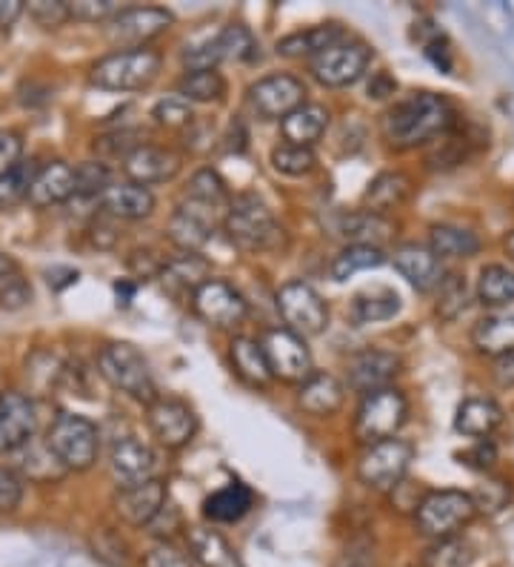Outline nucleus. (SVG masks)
<instances>
[{"instance_id": "f257e3e1", "label": "nucleus", "mask_w": 514, "mask_h": 567, "mask_svg": "<svg viewBox=\"0 0 514 567\" xmlns=\"http://www.w3.org/2000/svg\"><path fill=\"white\" fill-rule=\"evenodd\" d=\"M458 124V110L452 101L434 92H415L386 110L380 118L386 144L395 150H415L434 138H443Z\"/></svg>"}, {"instance_id": "f03ea898", "label": "nucleus", "mask_w": 514, "mask_h": 567, "mask_svg": "<svg viewBox=\"0 0 514 567\" xmlns=\"http://www.w3.org/2000/svg\"><path fill=\"white\" fill-rule=\"evenodd\" d=\"M223 227L229 241L243 252H272L283 244L281 224L274 221L272 209L254 195H238L229 202Z\"/></svg>"}, {"instance_id": "7ed1b4c3", "label": "nucleus", "mask_w": 514, "mask_h": 567, "mask_svg": "<svg viewBox=\"0 0 514 567\" xmlns=\"http://www.w3.org/2000/svg\"><path fill=\"white\" fill-rule=\"evenodd\" d=\"M160 55L155 49H124V52H112L101 58L92 66L90 81L92 86L106 92H137L146 90L160 75Z\"/></svg>"}, {"instance_id": "20e7f679", "label": "nucleus", "mask_w": 514, "mask_h": 567, "mask_svg": "<svg viewBox=\"0 0 514 567\" xmlns=\"http://www.w3.org/2000/svg\"><path fill=\"white\" fill-rule=\"evenodd\" d=\"M97 370H101V375L109 381L112 388L132 395L137 402L151 404L158 399L155 379L149 373V361L144 359V353L135 344L115 341V344L103 347L101 355H97Z\"/></svg>"}, {"instance_id": "39448f33", "label": "nucleus", "mask_w": 514, "mask_h": 567, "mask_svg": "<svg viewBox=\"0 0 514 567\" xmlns=\"http://www.w3.org/2000/svg\"><path fill=\"white\" fill-rule=\"evenodd\" d=\"M478 516L472 493L463 491H432L420 498L418 511H415V522L418 530L429 539H454L463 527L472 525Z\"/></svg>"}, {"instance_id": "423d86ee", "label": "nucleus", "mask_w": 514, "mask_h": 567, "mask_svg": "<svg viewBox=\"0 0 514 567\" xmlns=\"http://www.w3.org/2000/svg\"><path fill=\"white\" fill-rule=\"evenodd\" d=\"M46 447L55 453V458L66 471H90L97 458V450H101V436L86 415L61 413L55 424L49 427Z\"/></svg>"}, {"instance_id": "0eeeda50", "label": "nucleus", "mask_w": 514, "mask_h": 567, "mask_svg": "<svg viewBox=\"0 0 514 567\" xmlns=\"http://www.w3.org/2000/svg\"><path fill=\"white\" fill-rule=\"evenodd\" d=\"M411 462H415V447L409 442L398 436L384 439V442H375L364 450V456L357 462V476L371 491H398Z\"/></svg>"}, {"instance_id": "6e6552de", "label": "nucleus", "mask_w": 514, "mask_h": 567, "mask_svg": "<svg viewBox=\"0 0 514 567\" xmlns=\"http://www.w3.org/2000/svg\"><path fill=\"white\" fill-rule=\"evenodd\" d=\"M406 415H409V402H406V395L400 390L384 388L375 390V393H366L360 408H357L355 436L364 444L395 439L398 430L406 424Z\"/></svg>"}, {"instance_id": "1a4fd4ad", "label": "nucleus", "mask_w": 514, "mask_h": 567, "mask_svg": "<svg viewBox=\"0 0 514 567\" xmlns=\"http://www.w3.org/2000/svg\"><path fill=\"white\" fill-rule=\"evenodd\" d=\"M371 55L375 52L366 41L343 38V41L332 43L329 49H323L321 55L312 58V75L329 90H343V86H352L366 75Z\"/></svg>"}, {"instance_id": "9d476101", "label": "nucleus", "mask_w": 514, "mask_h": 567, "mask_svg": "<svg viewBox=\"0 0 514 567\" xmlns=\"http://www.w3.org/2000/svg\"><path fill=\"white\" fill-rule=\"evenodd\" d=\"M277 310H281L286 330L297 332L301 339L321 336L329 327V307L321 292L306 281H289L277 292Z\"/></svg>"}, {"instance_id": "9b49d317", "label": "nucleus", "mask_w": 514, "mask_h": 567, "mask_svg": "<svg viewBox=\"0 0 514 567\" xmlns=\"http://www.w3.org/2000/svg\"><path fill=\"white\" fill-rule=\"evenodd\" d=\"M263 353H266L272 379L289 381V384H303L308 375L315 373L312 367V353H308L306 341L292 330H269L266 339L261 341Z\"/></svg>"}, {"instance_id": "f8f14e48", "label": "nucleus", "mask_w": 514, "mask_h": 567, "mask_svg": "<svg viewBox=\"0 0 514 567\" xmlns=\"http://www.w3.org/2000/svg\"><path fill=\"white\" fill-rule=\"evenodd\" d=\"M192 307L206 324L234 327L249 316V301L229 281L209 278L192 292Z\"/></svg>"}, {"instance_id": "ddd939ff", "label": "nucleus", "mask_w": 514, "mask_h": 567, "mask_svg": "<svg viewBox=\"0 0 514 567\" xmlns=\"http://www.w3.org/2000/svg\"><path fill=\"white\" fill-rule=\"evenodd\" d=\"M306 86L292 75H269L249 86V106L261 121L286 118L306 101Z\"/></svg>"}, {"instance_id": "4468645a", "label": "nucleus", "mask_w": 514, "mask_h": 567, "mask_svg": "<svg viewBox=\"0 0 514 567\" xmlns=\"http://www.w3.org/2000/svg\"><path fill=\"white\" fill-rule=\"evenodd\" d=\"M171 23H175L171 12H166V9L160 7L120 9L115 18H109L106 35H109L112 43L140 49L146 41H151V38L164 35Z\"/></svg>"}, {"instance_id": "2eb2a0df", "label": "nucleus", "mask_w": 514, "mask_h": 567, "mask_svg": "<svg viewBox=\"0 0 514 567\" xmlns=\"http://www.w3.org/2000/svg\"><path fill=\"white\" fill-rule=\"evenodd\" d=\"M214 224H218V207L195 202V198H186L183 195V202L171 213L166 236L183 252H195V249H200L214 236Z\"/></svg>"}, {"instance_id": "dca6fc26", "label": "nucleus", "mask_w": 514, "mask_h": 567, "mask_svg": "<svg viewBox=\"0 0 514 567\" xmlns=\"http://www.w3.org/2000/svg\"><path fill=\"white\" fill-rule=\"evenodd\" d=\"M149 427L164 447H186L198 433V415L180 399H155L149 404Z\"/></svg>"}, {"instance_id": "f3484780", "label": "nucleus", "mask_w": 514, "mask_h": 567, "mask_svg": "<svg viewBox=\"0 0 514 567\" xmlns=\"http://www.w3.org/2000/svg\"><path fill=\"white\" fill-rule=\"evenodd\" d=\"M38 427V413L29 395L18 390L0 393V453L27 447Z\"/></svg>"}, {"instance_id": "a211bd4d", "label": "nucleus", "mask_w": 514, "mask_h": 567, "mask_svg": "<svg viewBox=\"0 0 514 567\" xmlns=\"http://www.w3.org/2000/svg\"><path fill=\"white\" fill-rule=\"evenodd\" d=\"M115 511L132 527L151 525L166 511V485L160 478H149L144 485L117 491Z\"/></svg>"}, {"instance_id": "6ab92c4d", "label": "nucleus", "mask_w": 514, "mask_h": 567, "mask_svg": "<svg viewBox=\"0 0 514 567\" xmlns=\"http://www.w3.org/2000/svg\"><path fill=\"white\" fill-rule=\"evenodd\" d=\"M124 173L132 184L149 187V184H164L180 173V155L164 146L140 144L124 158Z\"/></svg>"}, {"instance_id": "aec40b11", "label": "nucleus", "mask_w": 514, "mask_h": 567, "mask_svg": "<svg viewBox=\"0 0 514 567\" xmlns=\"http://www.w3.org/2000/svg\"><path fill=\"white\" fill-rule=\"evenodd\" d=\"M349 388L357 393H375L389 388V381L400 373V359L389 350H364L349 359Z\"/></svg>"}, {"instance_id": "412c9836", "label": "nucleus", "mask_w": 514, "mask_h": 567, "mask_svg": "<svg viewBox=\"0 0 514 567\" xmlns=\"http://www.w3.org/2000/svg\"><path fill=\"white\" fill-rule=\"evenodd\" d=\"M77 195V173L75 166L63 164V161H52V164L41 166L32 181L27 202L32 207H55V204L69 202Z\"/></svg>"}, {"instance_id": "4be33fe9", "label": "nucleus", "mask_w": 514, "mask_h": 567, "mask_svg": "<svg viewBox=\"0 0 514 567\" xmlns=\"http://www.w3.org/2000/svg\"><path fill=\"white\" fill-rule=\"evenodd\" d=\"M109 467L120 491L137 487L151 478V471H155V453H151L144 442H137V439H120V442L112 447Z\"/></svg>"}, {"instance_id": "5701e85b", "label": "nucleus", "mask_w": 514, "mask_h": 567, "mask_svg": "<svg viewBox=\"0 0 514 567\" xmlns=\"http://www.w3.org/2000/svg\"><path fill=\"white\" fill-rule=\"evenodd\" d=\"M391 261H395L400 276L420 292L434 290V287L443 281L440 258L434 256L429 247H420V244H400V247L395 249Z\"/></svg>"}, {"instance_id": "b1692460", "label": "nucleus", "mask_w": 514, "mask_h": 567, "mask_svg": "<svg viewBox=\"0 0 514 567\" xmlns=\"http://www.w3.org/2000/svg\"><path fill=\"white\" fill-rule=\"evenodd\" d=\"M97 204L103 207V213L112 215V218H124V221H140V218H149L151 209H155V195L149 193V187H140V184H112L106 193L97 198Z\"/></svg>"}, {"instance_id": "393cba45", "label": "nucleus", "mask_w": 514, "mask_h": 567, "mask_svg": "<svg viewBox=\"0 0 514 567\" xmlns=\"http://www.w3.org/2000/svg\"><path fill=\"white\" fill-rule=\"evenodd\" d=\"M186 542H189V556L200 567H243L238 550L229 545L227 536L212 527H189Z\"/></svg>"}, {"instance_id": "a878e982", "label": "nucleus", "mask_w": 514, "mask_h": 567, "mask_svg": "<svg viewBox=\"0 0 514 567\" xmlns=\"http://www.w3.org/2000/svg\"><path fill=\"white\" fill-rule=\"evenodd\" d=\"M346 390L340 381L329 373H312L297 390V404L308 415H332L343 408Z\"/></svg>"}, {"instance_id": "bb28decb", "label": "nucleus", "mask_w": 514, "mask_h": 567, "mask_svg": "<svg viewBox=\"0 0 514 567\" xmlns=\"http://www.w3.org/2000/svg\"><path fill=\"white\" fill-rule=\"evenodd\" d=\"M503 424L501 404L492 399H466L454 413V430L460 436L469 439H489L494 430Z\"/></svg>"}, {"instance_id": "cd10ccee", "label": "nucleus", "mask_w": 514, "mask_h": 567, "mask_svg": "<svg viewBox=\"0 0 514 567\" xmlns=\"http://www.w3.org/2000/svg\"><path fill=\"white\" fill-rule=\"evenodd\" d=\"M472 344L478 347V353L497 355L512 353L514 350V310L512 312H494L480 319L472 330Z\"/></svg>"}, {"instance_id": "c85d7f7f", "label": "nucleus", "mask_w": 514, "mask_h": 567, "mask_svg": "<svg viewBox=\"0 0 514 567\" xmlns=\"http://www.w3.org/2000/svg\"><path fill=\"white\" fill-rule=\"evenodd\" d=\"M254 505V493L249 491L246 485L240 482H232V485L220 487L212 496L203 502V516L209 522H218V525H232V522H240L252 511Z\"/></svg>"}, {"instance_id": "c756f323", "label": "nucleus", "mask_w": 514, "mask_h": 567, "mask_svg": "<svg viewBox=\"0 0 514 567\" xmlns=\"http://www.w3.org/2000/svg\"><path fill=\"white\" fill-rule=\"evenodd\" d=\"M329 126V112L321 104H303L295 112H289L281 121V132L286 144L312 146Z\"/></svg>"}, {"instance_id": "7c9ffc66", "label": "nucleus", "mask_w": 514, "mask_h": 567, "mask_svg": "<svg viewBox=\"0 0 514 567\" xmlns=\"http://www.w3.org/2000/svg\"><path fill=\"white\" fill-rule=\"evenodd\" d=\"M343 29L337 23H323V27L306 29V32H292L283 41H277V55L283 58H315L332 43L343 41Z\"/></svg>"}, {"instance_id": "2f4dec72", "label": "nucleus", "mask_w": 514, "mask_h": 567, "mask_svg": "<svg viewBox=\"0 0 514 567\" xmlns=\"http://www.w3.org/2000/svg\"><path fill=\"white\" fill-rule=\"evenodd\" d=\"M400 296L395 290H386V287H375V290L357 292L355 301H352V321L357 327L375 324V321H389L400 312Z\"/></svg>"}, {"instance_id": "473e14b6", "label": "nucleus", "mask_w": 514, "mask_h": 567, "mask_svg": "<svg viewBox=\"0 0 514 567\" xmlns=\"http://www.w3.org/2000/svg\"><path fill=\"white\" fill-rule=\"evenodd\" d=\"M483 241L472 229L454 227V224H434L429 233V249L438 258H472L478 256Z\"/></svg>"}, {"instance_id": "72a5a7b5", "label": "nucleus", "mask_w": 514, "mask_h": 567, "mask_svg": "<svg viewBox=\"0 0 514 567\" xmlns=\"http://www.w3.org/2000/svg\"><path fill=\"white\" fill-rule=\"evenodd\" d=\"M478 301L492 310H503L514 301V270L506 264H486L478 276Z\"/></svg>"}, {"instance_id": "f704fd0d", "label": "nucleus", "mask_w": 514, "mask_h": 567, "mask_svg": "<svg viewBox=\"0 0 514 567\" xmlns=\"http://www.w3.org/2000/svg\"><path fill=\"white\" fill-rule=\"evenodd\" d=\"M232 364L238 370V375L254 388H266L272 381V370H269L266 353H263V344H258L254 339H240L232 341Z\"/></svg>"}, {"instance_id": "c9c22d12", "label": "nucleus", "mask_w": 514, "mask_h": 567, "mask_svg": "<svg viewBox=\"0 0 514 567\" xmlns=\"http://www.w3.org/2000/svg\"><path fill=\"white\" fill-rule=\"evenodd\" d=\"M411 181L403 173H384L377 175L369 184V189L364 193V204L369 207V213L380 215L386 209H395L409 198Z\"/></svg>"}, {"instance_id": "e433bc0d", "label": "nucleus", "mask_w": 514, "mask_h": 567, "mask_svg": "<svg viewBox=\"0 0 514 567\" xmlns=\"http://www.w3.org/2000/svg\"><path fill=\"white\" fill-rule=\"evenodd\" d=\"M386 256L380 247H371V244H349V247L343 249L340 256L335 258L332 264V278L335 281H349L352 276L366 270H377V267H384Z\"/></svg>"}, {"instance_id": "4c0bfd02", "label": "nucleus", "mask_w": 514, "mask_h": 567, "mask_svg": "<svg viewBox=\"0 0 514 567\" xmlns=\"http://www.w3.org/2000/svg\"><path fill=\"white\" fill-rule=\"evenodd\" d=\"M160 276H164V284H169L171 290L195 292L200 284L209 281V264L195 256V252H186V256L166 264Z\"/></svg>"}, {"instance_id": "58836bf2", "label": "nucleus", "mask_w": 514, "mask_h": 567, "mask_svg": "<svg viewBox=\"0 0 514 567\" xmlns=\"http://www.w3.org/2000/svg\"><path fill=\"white\" fill-rule=\"evenodd\" d=\"M178 95L186 101H198V104H212L227 95V81L218 70L186 72L178 83Z\"/></svg>"}, {"instance_id": "ea45409f", "label": "nucleus", "mask_w": 514, "mask_h": 567, "mask_svg": "<svg viewBox=\"0 0 514 567\" xmlns=\"http://www.w3.org/2000/svg\"><path fill=\"white\" fill-rule=\"evenodd\" d=\"M38 169H41V166L34 164V161H21V164H14L9 173L0 175V209H12L14 204L27 202Z\"/></svg>"}, {"instance_id": "a19ab883", "label": "nucleus", "mask_w": 514, "mask_h": 567, "mask_svg": "<svg viewBox=\"0 0 514 567\" xmlns=\"http://www.w3.org/2000/svg\"><path fill=\"white\" fill-rule=\"evenodd\" d=\"M340 233L346 238H352L355 244H371V247H377V244L389 236L391 227L384 221V218H380V215H375V213H369V209H366V213L343 215Z\"/></svg>"}, {"instance_id": "79ce46f5", "label": "nucleus", "mask_w": 514, "mask_h": 567, "mask_svg": "<svg viewBox=\"0 0 514 567\" xmlns=\"http://www.w3.org/2000/svg\"><path fill=\"white\" fill-rule=\"evenodd\" d=\"M474 559V550L466 539H440L434 542L423 556V567H469Z\"/></svg>"}, {"instance_id": "37998d69", "label": "nucleus", "mask_w": 514, "mask_h": 567, "mask_svg": "<svg viewBox=\"0 0 514 567\" xmlns=\"http://www.w3.org/2000/svg\"><path fill=\"white\" fill-rule=\"evenodd\" d=\"M186 198L212 204V207L218 209H229L227 184H223V178H220L214 169H200V173H195L192 181H189V189H186Z\"/></svg>"}, {"instance_id": "c03bdc74", "label": "nucleus", "mask_w": 514, "mask_h": 567, "mask_svg": "<svg viewBox=\"0 0 514 567\" xmlns=\"http://www.w3.org/2000/svg\"><path fill=\"white\" fill-rule=\"evenodd\" d=\"M315 164H317V158H315V153L308 150V146L281 144L272 150L274 169L283 175H292V178H297V175H308L312 169H315Z\"/></svg>"}, {"instance_id": "a18cd8bd", "label": "nucleus", "mask_w": 514, "mask_h": 567, "mask_svg": "<svg viewBox=\"0 0 514 567\" xmlns=\"http://www.w3.org/2000/svg\"><path fill=\"white\" fill-rule=\"evenodd\" d=\"M438 287H440V298H438L440 319H445V321L458 319L460 312L466 310V305H469L466 278L458 276V272H449V276H445Z\"/></svg>"}, {"instance_id": "49530a36", "label": "nucleus", "mask_w": 514, "mask_h": 567, "mask_svg": "<svg viewBox=\"0 0 514 567\" xmlns=\"http://www.w3.org/2000/svg\"><path fill=\"white\" fill-rule=\"evenodd\" d=\"M214 47L220 52V61H246L254 55V38L246 27L232 23L214 38Z\"/></svg>"}, {"instance_id": "de8ad7c7", "label": "nucleus", "mask_w": 514, "mask_h": 567, "mask_svg": "<svg viewBox=\"0 0 514 567\" xmlns=\"http://www.w3.org/2000/svg\"><path fill=\"white\" fill-rule=\"evenodd\" d=\"M77 173V195L75 198H101L106 189L112 187L109 169L97 161H86V164L75 166Z\"/></svg>"}, {"instance_id": "09e8293b", "label": "nucleus", "mask_w": 514, "mask_h": 567, "mask_svg": "<svg viewBox=\"0 0 514 567\" xmlns=\"http://www.w3.org/2000/svg\"><path fill=\"white\" fill-rule=\"evenodd\" d=\"M151 118L158 121L160 126H169V130H180V126L192 124V106H189V101L180 95H171V97H164V101H158L155 104V110H151Z\"/></svg>"}, {"instance_id": "8fccbe9b", "label": "nucleus", "mask_w": 514, "mask_h": 567, "mask_svg": "<svg viewBox=\"0 0 514 567\" xmlns=\"http://www.w3.org/2000/svg\"><path fill=\"white\" fill-rule=\"evenodd\" d=\"M29 14H32L34 23H41L46 29L63 27L66 21H72L66 0H38V3H29Z\"/></svg>"}, {"instance_id": "3c124183", "label": "nucleus", "mask_w": 514, "mask_h": 567, "mask_svg": "<svg viewBox=\"0 0 514 567\" xmlns=\"http://www.w3.org/2000/svg\"><path fill=\"white\" fill-rule=\"evenodd\" d=\"M69 12L75 21H109L120 12L115 0H77V3H69Z\"/></svg>"}, {"instance_id": "603ef678", "label": "nucleus", "mask_w": 514, "mask_h": 567, "mask_svg": "<svg viewBox=\"0 0 514 567\" xmlns=\"http://www.w3.org/2000/svg\"><path fill=\"white\" fill-rule=\"evenodd\" d=\"M144 567H192V556H186L171 542H158L146 550Z\"/></svg>"}, {"instance_id": "864d4df0", "label": "nucleus", "mask_w": 514, "mask_h": 567, "mask_svg": "<svg viewBox=\"0 0 514 567\" xmlns=\"http://www.w3.org/2000/svg\"><path fill=\"white\" fill-rule=\"evenodd\" d=\"M472 498L478 513H494V511H501V507H506L508 491L503 482H489V485L480 487L478 493H472Z\"/></svg>"}, {"instance_id": "5fc2aeb1", "label": "nucleus", "mask_w": 514, "mask_h": 567, "mask_svg": "<svg viewBox=\"0 0 514 567\" xmlns=\"http://www.w3.org/2000/svg\"><path fill=\"white\" fill-rule=\"evenodd\" d=\"M32 298V290L23 284L21 276H12L0 284V307H9V310H18Z\"/></svg>"}, {"instance_id": "6e6d98bb", "label": "nucleus", "mask_w": 514, "mask_h": 567, "mask_svg": "<svg viewBox=\"0 0 514 567\" xmlns=\"http://www.w3.org/2000/svg\"><path fill=\"white\" fill-rule=\"evenodd\" d=\"M23 141L14 132H0V175L9 173L14 164H21Z\"/></svg>"}, {"instance_id": "4d7b16f0", "label": "nucleus", "mask_w": 514, "mask_h": 567, "mask_svg": "<svg viewBox=\"0 0 514 567\" xmlns=\"http://www.w3.org/2000/svg\"><path fill=\"white\" fill-rule=\"evenodd\" d=\"M463 462L469 464V467H478V471H489L494 464V458H497V450H494V444L489 442V439H480L478 444H474L472 450H466L463 453Z\"/></svg>"}, {"instance_id": "13d9d810", "label": "nucleus", "mask_w": 514, "mask_h": 567, "mask_svg": "<svg viewBox=\"0 0 514 567\" xmlns=\"http://www.w3.org/2000/svg\"><path fill=\"white\" fill-rule=\"evenodd\" d=\"M21 482L9 471H0V511H14L21 502Z\"/></svg>"}, {"instance_id": "bf43d9fd", "label": "nucleus", "mask_w": 514, "mask_h": 567, "mask_svg": "<svg viewBox=\"0 0 514 567\" xmlns=\"http://www.w3.org/2000/svg\"><path fill=\"white\" fill-rule=\"evenodd\" d=\"M492 379L501 384V388L514 390V350L512 353H503L494 359L492 364Z\"/></svg>"}, {"instance_id": "052dcab7", "label": "nucleus", "mask_w": 514, "mask_h": 567, "mask_svg": "<svg viewBox=\"0 0 514 567\" xmlns=\"http://www.w3.org/2000/svg\"><path fill=\"white\" fill-rule=\"evenodd\" d=\"M395 90H398V83L391 81V78L386 75V72H377L375 81L369 83V97H377V101H380V97L395 95Z\"/></svg>"}, {"instance_id": "680f3d73", "label": "nucleus", "mask_w": 514, "mask_h": 567, "mask_svg": "<svg viewBox=\"0 0 514 567\" xmlns=\"http://www.w3.org/2000/svg\"><path fill=\"white\" fill-rule=\"evenodd\" d=\"M23 0H0V27L9 29L23 14Z\"/></svg>"}, {"instance_id": "e2e57ef3", "label": "nucleus", "mask_w": 514, "mask_h": 567, "mask_svg": "<svg viewBox=\"0 0 514 567\" xmlns=\"http://www.w3.org/2000/svg\"><path fill=\"white\" fill-rule=\"evenodd\" d=\"M337 567H371L369 561V554H364V550H346V556H343L340 561H337Z\"/></svg>"}, {"instance_id": "0e129e2a", "label": "nucleus", "mask_w": 514, "mask_h": 567, "mask_svg": "<svg viewBox=\"0 0 514 567\" xmlns=\"http://www.w3.org/2000/svg\"><path fill=\"white\" fill-rule=\"evenodd\" d=\"M12 276H18V267H14V261L9 256H0V284Z\"/></svg>"}, {"instance_id": "69168bd1", "label": "nucleus", "mask_w": 514, "mask_h": 567, "mask_svg": "<svg viewBox=\"0 0 514 567\" xmlns=\"http://www.w3.org/2000/svg\"><path fill=\"white\" fill-rule=\"evenodd\" d=\"M503 247H506V252H508V256L514 258V233H508V236H506V241H503Z\"/></svg>"}]
</instances>
